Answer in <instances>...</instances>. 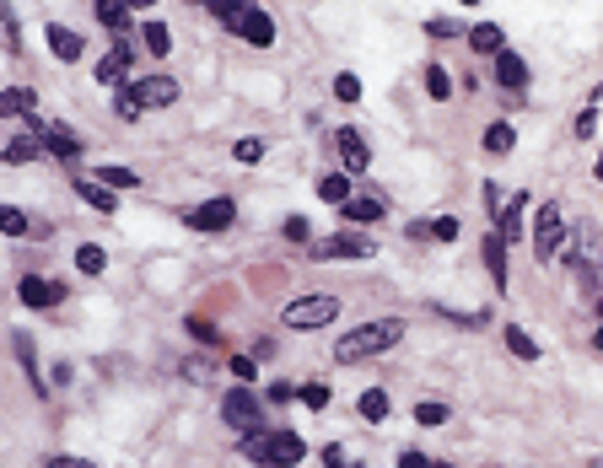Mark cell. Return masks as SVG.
Returning <instances> with one entry per match:
<instances>
[{
  "label": "cell",
  "instance_id": "1",
  "mask_svg": "<svg viewBox=\"0 0 603 468\" xmlns=\"http://www.w3.org/2000/svg\"><path fill=\"white\" fill-rule=\"evenodd\" d=\"M199 6H211V17H216L227 33H237V38H248V43H259V49L275 43V17L259 12V6H248V0H199Z\"/></svg>",
  "mask_w": 603,
  "mask_h": 468
},
{
  "label": "cell",
  "instance_id": "2",
  "mask_svg": "<svg viewBox=\"0 0 603 468\" xmlns=\"http://www.w3.org/2000/svg\"><path fill=\"white\" fill-rule=\"evenodd\" d=\"M405 340V323L398 318H377V323H361V328H351L340 345H334V361L340 366H356V361H367V356H383L388 345H398Z\"/></svg>",
  "mask_w": 603,
  "mask_h": 468
},
{
  "label": "cell",
  "instance_id": "3",
  "mask_svg": "<svg viewBox=\"0 0 603 468\" xmlns=\"http://www.w3.org/2000/svg\"><path fill=\"white\" fill-rule=\"evenodd\" d=\"M302 436L297 431H248L243 436V457H253V463H264V468H297L302 463Z\"/></svg>",
  "mask_w": 603,
  "mask_h": 468
},
{
  "label": "cell",
  "instance_id": "4",
  "mask_svg": "<svg viewBox=\"0 0 603 468\" xmlns=\"http://www.w3.org/2000/svg\"><path fill=\"white\" fill-rule=\"evenodd\" d=\"M178 103V81L173 76H141L119 92V113L124 119H141L146 108H173Z\"/></svg>",
  "mask_w": 603,
  "mask_h": 468
},
{
  "label": "cell",
  "instance_id": "5",
  "mask_svg": "<svg viewBox=\"0 0 603 468\" xmlns=\"http://www.w3.org/2000/svg\"><path fill=\"white\" fill-rule=\"evenodd\" d=\"M334 318H340V296H297L281 323L297 328V334H313V328H323V323H334Z\"/></svg>",
  "mask_w": 603,
  "mask_h": 468
},
{
  "label": "cell",
  "instance_id": "6",
  "mask_svg": "<svg viewBox=\"0 0 603 468\" xmlns=\"http://www.w3.org/2000/svg\"><path fill=\"white\" fill-rule=\"evenodd\" d=\"M221 420L232 426V431H259V420H264V410H259V398H253V387L243 382V387H232L227 398H221Z\"/></svg>",
  "mask_w": 603,
  "mask_h": 468
},
{
  "label": "cell",
  "instance_id": "7",
  "mask_svg": "<svg viewBox=\"0 0 603 468\" xmlns=\"http://www.w3.org/2000/svg\"><path fill=\"white\" fill-rule=\"evenodd\" d=\"M566 248V221H560V205H545L539 211V226H533V258L539 264H555V253Z\"/></svg>",
  "mask_w": 603,
  "mask_h": 468
},
{
  "label": "cell",
  "instance_id": "8",
  "mask_svg": "<svg viewBox=\"0 0 603 468\" xmlns=\"http://www.w3.org/2000/svg\"><path fill=\"white\" fill-rule=\"evenodd\" d=\"M560 258L566 264H576L582 275H592V270H603V237H598V226H582L576 237H566V248H560Z\"/></svg>",
  "mask_w": 603,
  "mask_h": 468
},
{
  "label": "cell",
  "instance_id": "9",
  "mask_svg": "<svg viewBox=\"0 0 603 468\" xmlns=\"http://www.w3.org/2000/svg\"><path fill=\"white\" fill-rule=\"evenodd\" d=\"M232 216H237V205H232L227 194H221V199H205V205H194V211H183V221H189L194 232H227Z\"/></svg>",
  "mask_w": 603,
  "mask_h": 468
},
{
  "label": "cell",
  "instance_id": "10",
  "mask_svg": "<svg viewBox=\"0 0 603 468\" xmlns=\"http://www.w3.org/2000/svg\"><path fill=\"white\" fill-rule=\"evenodd\" d=\"M377 253V242L372 237H361V232H340V237H329V242H313V258H372Z\"/></svg>",
  "mask_w": 603,
  "mask_h": 468
},
{
  "label": "cell",
  "instance_id": "11",
  "mask_svg": "<svg viewBox=\"0 0 603 468\" xmlns=\"http://www.w3.org/2000/svg\"><path fill=\"white\" fill-rule=\"evenodd\" d=\"M334 151H340L345 173H367L372 167V151H367V141L356 135V129H334Z\"/></svg>",
  "mask_w": 603,
  "mask_h": 468
},
{
  "label": "cell",
  "instance_id": "12",
  "mask_svg": "<svg viewBox=\"0 0 603 468\" xmlns=\"http://www.w3.org/2000/svg\"><path fill=\"white\" fill-rule=\"evenodd\" d=\"M480 253H485V270H491L496 291H506V286H512V275H506V237H501V232H491V237L480 242Z\"/></svg>",
  "mask_w": 603,
  "mask_h": 468
},
{
  "label": "cell",
  "instance_id": "13",
  "mask_svg": "<svg viewBox=\"0 0 603 468\" xmlns=\"http://www.w3.org/2000/svg\"><path fill=\"white\" fill-rule=\"evenodd\" d=\"M383 211H388V205H383V199H377V194H351V199H345V205H340V216H345L351 226H372V221H377Z\"/></svg>",
  "mask_w": 603,
  "mask_h": 468
},
{
  "label": "cell",
  "instance_id": "14",
  "mask_svg": "<svg viewBox=\"0 0 603 468\" xmlns=\"http://www.w3.org/2000/svg\"><path fill=\"white\" fill-rule=\"evenodd\" d=\"M43 33H49V49H54V54L65 59V65H76V59L87 54V43H81V33H71V27H59V22H49Z\"/></svg>",
  "mask_w": 603,
  "mask_h": 468
},
{
  "label": "cell",
  "instance_id": "15",
  "mask_svg": "<svg viewBox=\"0 0 603 468\" xmlns=\"http://www.w3.org/2000/svg\"><path fill=\"white\" fill-rule=\"evenodd\" d=\"M22 302H27V307H59V302H65V286L27 275V280H22Z\"/></svg>",
  "mask_w": 603,
  "mask_h": 468
},
{
  "label": "cell",
  "instance_id": "16",
  "mask_svg": "<svg viewBox=\"0 0 603 468\" xmlns=\"http://www.w3.org/2000/svg\"><path fill=\"white\" fill-rule=\"evenodd\" d=\"M43 151L59 157V162H76L81 157V141L71 135V129H59V124H43Z\"/></svg>",
  "mask_w": 603,
  "mask_h": 468
},
{
  "label": "cell",
  "instance_id": "17",
  "mask_svg": "<svg viewBox=\"0 0 603 468\" xmlns=\"http://www.w3.org/2000/svg\"><path fill=\"white\" fill-rule=\"evenodd\" d=\"M496 81H501V87H528V65H522V54H512V49L496 54Z\"/></svg>",
  "mask_w": 603,
  "mask_h": 468
},
{
  "label": "cell",
  "instance_id": "18",
  "mask_svg": "<svg viewBox=\"0 0 603 468\" xmlns=\"http://www.w3.org/2000/svg\"><path fill=\"white\" fill-rule=\"evenodd\" d=\"M76 194L87 199L92 211H103V216H113V211H119V199H113V188H108V183H97V178H81V183H76Z\"/></svg>",
  "mask_w": 603,
  "mask_h": 468
},
{
  "label": "cell",
  "instance_id": "19",
  "mask_svg": "<svg viewBox=\"0 0 603 468\" xmlns=\"http://www.w3.org/2000/svg\"><path fill=\"white\" fill-rule=\"evenodd\" d=\"M43 151V135H33V129H27V135H17V141H6V151H0V157H6L12 167H27L33 157Z\"/></svg>",
  "mask_w": 603,
  "mask_h": 468
},
{
  "label": "cell",
  "instance_id": "20",
  "mask_svg": "<svg viewBox=\"0 0 603 468\" xmlns=\"http://www.w3.org/2000/svg\"><path fill=\"white\" fill-rule=\"evenodd\" d=\"M38 97L27 87H0V119H12V113H33Z\"/></svg>",
  "mask_w": 603,
  "mask_h": 468
},
{
  "label": "cell",
  "instance_id": "21",
  "mask_svg": "<svg viewBox=\"0 0 603 468\" xmlns=\"http://www.w3.org/2000/svg\"><path fill=\"white\" fill-rule=\"evenodd\" d=\"M124 65H129V43H113V49L103 54V65H97V81H119Z\"/></svg>",
  "mask_w": 603,
  "mask_h": 468
},
{
  "label": "cell",
  "instance_id": "22",
  "mask_svg": "<svg viewBox=\"0 0 603 468\" xmlns=\"http://www.w3.org/2000/svg\"><path fill=\"white\" fill-rule=\"evenodd\" d=\"M76 270H81V275H103V270H108V253H103L97 242H81V248H76Z\"/></svg>",
  "mask_w": 603,
  "mask_h": 468
},
{
  "label": "cell",
  "instance_id": "23",
  "mask_svg": "<svg viewBox=\"0 0 603 468\" xmlns=\"http://www.w3.org/2000/svg\"><path fill=\"white\" fill-rule=\"evenodd\" d=\"M97 22L113 27V33H124L129 27V6H124V0H97Z\"/></svg>",
  "mask_w": 603,
  "mask_h": 468
},
{
  "label": "cell",
  "instance_id": "24",
  "mask_svg": "<svg viewBox=\"0 0 603 468\" xmlns=\"http://www.w3.org/2000/svg\"><path fill=\"white\" fill-rule=\"evenodd\" d=\"M318 194L329 199V205H345V199H351L356 188H351V178H340V173H329V178H318Z\"/></svg>",
  "mask_w": 603,
  "mask_h": 468
},
{
  "label": "cell",
  "instance_id": "25",
  "mask_svg": "<svg viewBox=\"0 0 603 468\" xmlns=\"http://www.w3.org/2000/svg\"><path fill=\"white\" fill-rule=\"evenodd\" d=\"M522 205H528V194H517L512 205L501 211V237H506V242H517V237H522Z\"/></svg>",
  "mask_w": 603,
  "mask_h": 468
},
{
  "label": "cell",
  "instance_id": "26",
  "mask_svg": "<svg viewBox=\"0 0 603 468\" xmlns=\"http://www.w3.org/2000/svg\"><path fill=\"white\" fill-rule=\"evenodd\" d=\"M468 43H475V54H501V27L496 22H480L475 33H468Z\"/></svg>",
  "mask_w": 603,
  "mask_h": 468
},
{
  "label": "cell",
  "instance_id": "27",
  "mask_svg": "<svg viewBox=\"0 0 603 468\" xmlns=\"http://www.w3.org/2000/svg\"><path fill=\"white\" fill-rule=\"evenodd\" d=\"M512 146H517V129H512V124H491V129H485V151L506 157Z\"/></svg>",
  "mask_w": 603,
  "mask_h": 468
},
{
  "label": "cell",
  "instance_id": "28",
  "mask_svg": "<svg viewBox=\"0 0 603 468\" xmlns=\"http://www.w3.org/2000/svg\"><path fill=\"white\" fill-rule=\"evenodd\" d=\"M97 183H108V188H141V173L135 167H97Z\"/></svg>",
  "mask_w": 603,
  "mask_h": 468
},
{
  "label": "cell",
  "instance_id": "29",
  "mask_svg": "<svg viewBox=\"0 0 603 468\" xmlns=\"http://www.w3.org/2000/svg\"><path fill=\"white\" fill-rule=\"evenodd\" d=\"M506 350H512V356H522V361H539V345H533L517 323H506Z\"/></svg>",
  "mask_w": 603,
  "mask_h": 468
},
{
  "label": "cell",
  "instance_id": "30",
  "mask_svg": "<svg viewBox=\"0 0 603 468\" xmlns=\"http://www.w3.org/2000/svg\"><path fill=\"white\" fill-rule=\"evenodd\" d=\"M361 415H367L372 426L388 420V393H383V387H367V393H361Z\"/></svg>",
  "mask_w": 603,
  "mask_h": 468
},
{
  "label": "cell",
  "instance_id": "31",
  "mask_svg": "<svg viewBox=\"0 0 603 468\" xmlns=\"http://www.w3.org/2000/svg\"><path fill=\"white\" fill-rule=\"evenodd\" d=\"M0 232H6V237H27V232H33V221H27L17 205H0Z\"/></svg>",
  "mask_w": 603,
  "mask_h": 468
},
{
  "label": "cell",
  "instance_id": "32",
  "mask_svg": "<svg viewBox=\"0 0 603 468\" xmlns=\"http://www.w3.org/2000/svg\"><path fill=\"white\" fill-rule=\"evenodd\" d=\"M146 49H151L157 59H167V49H173V33H167V22H146Z\"/></svg>",
  "mask_w": 603,
  "mask_h": 468
},
{
  "label": "cell",
  "instance_id": "33",
  "mask_svg": "<svg viewBox=\"0 0 603 468\" xmlns=\"http://www.w3.org/2000/svg\"><path fill=\"white\" fill-rule=\"evenodd\" d=\"M189 334H194L199 345H221V328H216L211 318H189Z\"/></svg>",
  "mask_w": 603,
  "mask_h": 468
},
{
  "label": "cell",
  "instance_id": "34",
  "mask_svg": "<svg viewBox=\"0 0 603 468\" xmlns=\"http://www.w3.org/2000/svg\"><path fill=\"white\" fill-rule=\"evenodd\" d=\"M415 420L421 426H442L447 420V404H442V398H426V404H415Z\"/></svg>",
  "mask_w": 603,
  "mask_h": 468
},
{
  "label": "cell",
  "instance_id": "35",
  "mask_svg": "<svg viewBox=\"0 0 603 468\" xmlns=\"http://www.w3.org/2000/svg\"><path fill=\"white\" fill-rule=\"evenodd\" d=\"M426 92L431 97H452V76L442 71V65H431V71H426Z\"/></svg>",
  "mask_w": 603,
  "mask_h": 468
},
{
  "label": "cell",
  "instance_id": "36",
  "mask_svg": "<svg viewBox=\"0 0 603 468\" xmlns=\"http://www.w3.org/2000/svg\"><path fill=\"white\" fill-rule=\"evenodd\" d=\"M334 97H340V103H356V97H361V81H356L351 71H340V76H334Z\"/></svg>",
  "mask_w": 603,
  "mask_h": 468
},
{
  "label": "cell",
  "instance_id": "37",
  "mask_svg": "<svg viewBox=\"0 0 603 468\" xmlns=\"http://www.w3.org/2000/svg\"><path fill=\"white\" fill-rule=\"evenodd\" d=\"M237 162H243V167H259V162H264V141H253V135L237 141Z\"/></svg>",
  "mask_w": 603,
  "mask_h": 468
},
{
  "label": "cell",
  "instance_id": "38",
  "mask_svg": "<svg viewBox=\"0 0 603 468\" xmlns=\"http://www.w3.org/2000/svg\"><path fill=\"white\" fill-rule=\"evenodd\" d=\"M0 43L17 49V22H12V6H6V0H0Z\"/></svg>",
  "mask_w": 603,
  "mask_h": 468
},
{
  "label": "cell",
  "instance_id": "39",
  "mask_svg": "<svg viewBox=\"0 0 603 468\" xmlns=\"http://www.w3.org/2000/svg\"><path fill=\"white\" fill-rule=\"evenodd\" d=\"M43 468H97V463H87V457H71V452H49V457H43Z\"/></svg>",
  "mask_w": 603,
  "mask_h": 468
},
{
  "label": "cell",
  "instance_id": "40",
  "mask_svg": "<svg viewBox=\"0 0 603 468\" xmlns=\"http://www.w3.org/2000/svg\"><path fill=\"white\" fill-rule=\"evenodd\" d=\"M452 237H458V221L452 216H437L431 221V242H452Z\"/></svg>",
  "mask_w": 603,
  "mask_h": 468
},
{
  "label": "cell",
  "instance_id": "41",
  "mask_svg": "<svg viewBox=\"0 0 603 468\" xmlns=\"http://www.w3.org/2000/svg\"><path fill=\"white\" fill-rule=\"evenodd\" d=\"M302 404H307V410H323V404H329V387H323V382H307V387H302Z\"/></svg>",
  "mask_w": 603,
  "mask_h": 468
},
{
  "label": "cell",
  "instance_id": "42",
  "mask_svg": "<svg viewBox=\"0 0 603 468\" xmlns=\"http://www.w3.org/2000/svg\"><path fill=\"white\" fill-rule=\"evenodd\" d=\"M183 377H189V382H211V366L199 361V356H189V361H183Z\"/></svg>",
  "mask_w": 603,
  "mask_h": 468
},
{
  "label": "cell",
  "instance_id": "43",
  "mask_svg": "<svg viewBox=\"0 0 603 468\" xmlns=\"http://www.w3.org/2000/svg\"><path fill=\"white\" fill-rule=\"evenodd\" d=\"M227 366H232V372H237V382H253V377H259V366H253V361H248V356H232V361H227Z\"/></svg>",
  "mask_w": 603,
  "mask_h": 468
},
{
  "label": "cell",
  "instance_id": "44",
  "mask_svg": "<svg viewBox=\"0 0 603 468\" xmlns=\"http://www.w3.org/2000/svg\"><path fill=\"white\" fill-rule=\"evenodd\" d=\"M485 205H491V216H501V211L512 205V199H506V194H501L496 183H485Z\"/></svg>",
  "mask_w": 603,
  "mask_h": 468
},
{
  "label": "cell",
  "instance_id": "45",
  "mask_svg": "<svg viewBox=\"0 0 603 468\" xmlns=\"http://www.w3.org/2000/svg\"><path fill=\"white\" fill-rule=\"evenodd\" d=\"M592 129H598V108H582V113H576V135L587 141V135H592Z\"/></svg>",
  "mask_w": 603,
  "mask_h": 468
},
{
  "label": "cell",
  "instance_id": "46",
  "mask_svg": "<svg viewBox=\"0 0 603 468\" xmlns=\"http://www.w3.org/2000/svg\"><path fill=\"white\" fill-rule=\"evenodd\" d=\"M426 33H437V38H458V22H447V17H431V22H426Z\"/></svg>",
  "mask_w": 603,
  "mask_h": 468
},
{
  "label": "cell",
  "instance_id": "47",
  "mask_svg": "<svg viewBox=\"0 0 603 468\" xmlns=\"http://www.w3.org/2000/svg\"><path fill=\"white\" fill-rule=\"evenodd\" d=\"M286 237H291V242H302V237H313V226H307V216H291V221H286Z\"/></svg>",
  "mask_w": 603,
  "mask_h": 468
},
{
  "label": "cell",
  "instance_id": "48",
  "mask_svg": "<svg viewBox=\"0 0 603 468\" xmlns=\"http://www.w3.org/2000/svg\"><path fill=\"white\" fill-rule=\"evenodd\" d=\"M323 463H329V468H356V463L345 457V447H323Z\"/></svg>",
  "mask_w": 603,
  "mask_h": 468
},
{
  "label": "cell",
  "instance_id": "49",
  "mask_svg": "<svg viewBox=\"0 0 603 468\" xmlns=\"http://www.w3.org/2000/svg\"><path fill=\"white\" fill-rule=\"evenodd\" d=\"M270 398H275V404H286V398H297V387L291 382H270Z\"/></svg>",
  "mask_w": 603,
  "mask_h": 468
},
{
  "label": "cell",
  "instance_id": "50",
  "mask_svg": "<svg viewBox=\"0 0 603 468\" xmlns=\"http://www.w3.org/2000/svg\"><path fill=\"white\" fill-rule=\"evenodd\" d=\"M398 468H431V457L426 452H405V457H398Z\"/></svg>",
  "mask_w": 603,
  "mask_h": 468
},
{
  "label": "cell",
  "instance_id": "51",
  "mask_svg": "<svg viewBox=\"0 0 603 468\" xmlns=\"http://www.w3.org/2000/svg\"><path fill=\"white\" fill-rule=\"evenodd\" d=\"M124 6H129V12H151V6H157V0H124Z\"/></svg>",
  "mask_w": 603,
  "mask_h": 468
},
{
  "label": "cell",
  "instance_id": "52",
  "mask_svg": "<svg viewBox=\"0 0 603 468\" xmlns=\"http://www.w3.org/2000/svg\"><path fill=\"white\" fill-rule=\"evenodd\" d=\"M592 178H598V183H603V157H598V162H592Z\"/></svg>",
  "mask_w": 603,
  "mask_h": 468
},
{
  "label": "cell",
  "instance_id": "53",
  "mask_svg": "<svg viewBox=\"0 0 603 468\" xmlns=\"http://www.w3.org/2000/svg\"><path fill=\"white\" fill-rule=\"evenodd\" d=\"M592 345H598V350H603V328H598V334H592Z\"/></svg>",
  "mask_w": 603,
  "mask_h": 468
},
{
  "label": "cell",
  "instance_id": "54",
  "mask_svg": "<svg viewBox=\"0 0 603 468\" xmlns=\"http://www.w3.org/2000/svg\"><path fill=\"white\" fill-rule=\"evenodd\" d=\"M431 468H452V463H431Z\"/></svg>",
  "mask_w": 603,
  "mask_h": 468
},
{
  "label": "cell",
  "instance_id": "55",
  "mask_svg": "<svg viewBox=\"0 0 603 468\" xmlns=\"http://www.w3.org/2000/svg\"><path fill=\"white\" fill-rule=\"evenodd\" d=\"M592 468H603V457H592Z\"/></svg>",
  "mask_w": 603,
  "mask_h": 468
},
{
  "label": "cell",
  "instance_id": "56",
  "mask_svg": "<svg viewBox=\"0 0 603 468\" xmlns=\"http://www.w3.org/2000/svg\"><path fill=\"white\" fill-rule=\"evenodd\" d=\"M463 6H480V0H463Z\"/></svg>",
  "mask_w": 603,
  "mask_h": 468
},
{
  "label": "cell",
  "instance_id": "57",
  "mask_svg": "<svg viewBox=\"0 0 603 468\" xmlns=\"http://www.w3.org/2000/svg\"><path fill=\"white\" fill-rule=\"evenodd\" d=\"M598 103H603V87H598Z\"/></svg>",
  "mask_w": 603,
  "mask_h": 468
},
{
  "label": "cell",
  "instance_id": "58",
  "mask_svg": "<svg viewBox=\"0 0 603 468\" xmlns=\"http://www.w3.org/2000/svg\"><path fill=\"white\" fill-rule=\"evenodd\" d=\"M598 312H603V302H598Z\"/></svg>",
  "mask_w": 603,
  "mask_h": 468
}]
</instances>
